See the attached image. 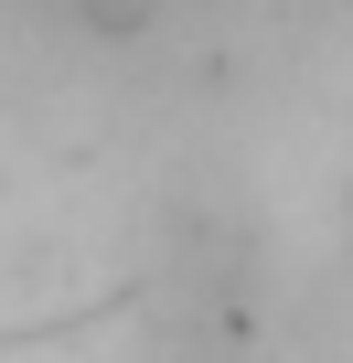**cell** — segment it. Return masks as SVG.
I'll return each mask as SVG.
<instances>
[{
  "instance_id": "cell-1",
  "label": "cell",
  "mask_w": 353,
  "mask_h": 363,
  "mask_svg": "<svg viewBox=\"0 0 353 363\" xmlns=\"http://www.w3.org/2000/svg\"><path fill=\"white\" fill-rule=\"evenodd\" d=\"M97 22H150V11H171V0H86Z\"/></svg>"
}]
</instances>
